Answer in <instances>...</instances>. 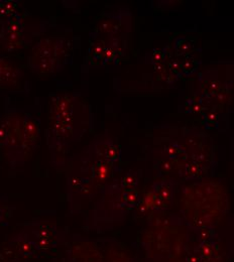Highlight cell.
Here are the masks:
<instances>
[{
  "instance_id": "cell-27",
  "label": "cell",
  "mask_w": 234,
  "mask_h": 262,
  "mask_svg": "<svg viewBox=\"0 0 234 262\" xmlns=\"http://www.w3.org/2000/svg\"><path fill=\"white\" fill-rule=\"evenodd\" d=\"M14 210H15V206L6 205L1 203L0 201V225L3 224L7 219L12 217Z\"/></svg>"
},
{
  "instance_id": "cell-21",
  "label": "cell",
  "mask_w": 234,
  "mask_h": 262,
  "mask_svg": "<svg viewBox=\"0 0 234 262\" xmlns=\"http://www.w3.org/2000/svg\"><path fill=\"white\" fill-rule=\"evenodd\" d=\"M106 48V39L101 36L89 34V47L87 50L86 63L91 68H99Z\"/></svg>"
},
{
  "instance_id": "cell-11",
  "label": "cell",
  "mask_w": 234,
  "mask_h": 262,
  "mask_svg": "<svg viewBox=\"0 0 234 262\" xmlns=\"http://www.w3.org/2000/svg\"><path fill=\"white\" fill-rule=\"evenodd\" d=\"M133 30V14L127 7H119L102 14L94 31L90 34L109 37L129 36Z\"/></svg>"
},
{
  "instance_id": "cell-3",
  "label": "cell",
  "mask_w": 234,
  "mask_h": 262,
  "mask_svg": "<svg viewBox=\"0 0 234 262\" xmlns=\"http://www.w3.org/2000/svg\"><path fill=\"white\" fill-rule=\"evenodd\" d=\"M194 241L195 228L181 215L153 217L141 237L145 262H188Z\"/></svg>"
},
{
  "instance_id": "cell-2",
  "label": "cell",
  "mask_w": 234,
  "mask_h": 262,
  "mask_svg": "<svg viewBox=\"0 0 234 262\" xmlns=\"http://www.w3.org/2000/svg\"><path fill=\"white\" fill-rule=\"evenodd\" d=\"M91 126V109L78 94L59 92L51 95L46 139L53 156L65 157L70 144L79 141Z\"/></svg>"
},
{
  "instance_id": "cell-6",
  "label": "cell",
  "mask_w": 234,
  "mask_h": 262,
  "mask_svg": "<svg viewBox=\"0 0 234 262\" xmlns=\"http://www.w3.org/2000/svg\"><path fill=\"white\" fill-rule=\"evenodd\" d=\"M234 258V216L218 224L195 229L188 262H231Z\"/></svg>"
},
{
  "instance_id": "cell-26",
  "label": "cell",
  "mask_w": 234,
  "mask_h": 262,
  "mask_svg": "<svg viewBox=\"0 0 234 262\" xmlns=\"http://www.w3.org/2000/svg\"><path fill=\"white\" fill-rule=\"evenodd\" d=\"M197 67H198V64L196 63V60L194 58L187 56L181 62V75L188 77L195 72Z\"/></svg>"
},
{
  "instance_id": "cell-23",
  "label": "cell",
  "mask_w": 234,
  "mask_h": 262,
  "mask_svg": "<svg viewBox=\"0 0 234 262\" xmlns=\"http://www.w3.org/2000/svg\"><path fill=\"white\" fill-rule=\"evenodd\" d=\"M174 52L178 57H187L193 50V43L184 36L176 38L174 41Z\"/></svg>"
},
{
  "instance_id": "cell-20",
  "label": "cell",
  "mask_w": 234,
  "mask_h": 262,
  "mask_svg": "<svg viewBox=\"0 0 234 262\" xmlns=\"http://www.w3.org/2000/svg\"><path fill=\"white\" fill-rule=\"evenodd\" d=\"M67 64L66 61L56 60V59H45L30 56L28 58L29 68L38 75H53L61 72Z\"/></svg>"
},
{
  "instance_id": "cell-1",
  "label": "cell",
  "mask_w": 234,
  "mask_h": 262,
  "mask_svg": "<svg viewBox=\"0 0 234 262\" xmlns=\"http://www.w3.org/2000/svg\"><path fill=\"white\" fill-rule=\"evenodd\" d=\"M148 159L158 177L183 182L206 179L216 166L212 139L197 128L182 127L180 133L167 134Z\"/></svg>"
},
{
  "instance_id": "cell-18",
  "label": "cell",
  "mask_w": 234,
  "mask_h": 262,
  "mask_svg": "<svg viewBox=\"0 0 234 262\" xmlns=\"http://www.w3.org/2000/svg\"><path fill=\"white\" fill-rule=\"evenodd\" d=\"M7 244L12 252L19 258H35L39 256L40 250L25 230L14 234L8 240Z\"/></svg>"
},
{
  "instance_id": "cell-14",
  "label": "cell",
  "mask_w": 234,
  "mask_h": 262,
  "mask_svg": "<svg viewBox=\"0 0 234 262\" xmlns=\"http://www.w3.org/2000/svg\"><path fill=\"white\" fill-rule=\"evenodd\" d=\"M70 42L65 37L51 36L37 41L32 50V56L45 59L68 61Z\"/></svg>"
},
{
  "instance_id": "cell-8",
  "label": "cell",
  "mask_w": 234,
  "mask_h": 262,
  "mask_svg": "<svg viewBox=\"0 0 234 262\" xmlns=\"http://www.w3.org/2000/svg\"><path fill=\"white\" fill-rule=\"evenodd\" d=\"M179 181L174 178H161L140 198L135 210L138 217H148L166 214L174 204Z\"/></svg>"
},
{
  "instance_id": "cell-15",
  "label": "cell",
  "mask_w": 234,
  "mask_h": 262,
  "mask_svg": "<svg viewBox=\"0 0 234 262\" xmlns=\"http://www.w3.org/2000/svg\"><path fill=\"white\" fill-rule=\"evenodd\" d=\"M96 156L111 163L117 164L121 160L122 150L118 142L106 131L94 137L87 145Z\"/></svg>"
},
{
  "instance_id": "cell-7",
  "label": "cell",
  "mask_w": 234,
  "mask_h": 262,
  "mask_svg": "<svg viewBox=\"0 0 234 262\" xmlns=\"http://www.w3.org/2000/svg\"><path fill=\"white\" fill-rule=\"evenodd\" d=\"M194 93L200 97L206 111L223 114L234 102V63H224L222 71L215 67L201 72Z\"/></svg>"
},
{
  "instance_id": "cell-28",
  "label": "cell",
  "mask_w": 234,
  "mask_h": 262,
  "mask_svg": "<svg viewBox=\"0 0 234 262\" xmlns=\"http://www.w3.org/2000/svg\"><path fill=\"white\" fill-rule=\"evenodd\" d=\"M6 140V128L3 122L0 120V147H3Z\"/></svg>"
},
{
  "instance_id": "cell-16",
  "label": "cell",
  "mask_w": 234,
  "mask_h": 262,
  "mask_svg": "<svg viewBox=\"0 0 234 262\" xmlns=\"http://www.w3.org/2000/svg\"><path fill=\"white\" fill-rule=\"evenodd\" d=\"M24 151L28 161L36 150L40 140V119L31 113L25 112L23 122Z\"/></svg>"
},
{
  "instance_id": "cell-25",
  "label": "cell",
  "mask_w": 234,
  "mask_h": 262,
  "mask_svg": "<svg viewBox=\"0 0 234 262\" xmlns=\"http://www.w3.org/2000/svg\"><path fill=\"white\" fill-rule=\"evenodd\" d=\"M19 1L17 0H0V16L8 17L18 12Z\"/></svg>"
},
{
  "instance_id": "cell-13",
  "label": "cell",
  "mask_w": 234,
  "mask_h": 262,
  "mask_svg": "<svg viewBox=\"0 0 234 262\" xmlns=\"http://www.w3.org/2000/svg\"><path fill=\"white\" fill-rule=\"evenodd\" d=\"M26 27L19 12L1 20L0 45L8 53L16 52L26 45Z\"/></svg>"
},
{
  "instance_id": "cell-17",
  "label": "cell",
  "mask_w": 234,
  "mask_h": 262,
  "mask_svg": "<svg viewBox=\"0 0 234 262\" xmlns=\"http://www.w3.org/2000/svg\"><path fill=\"white\" fill-rule=\"evenodd\" d=\"M24 80L25 74L22 69L9 59L0 56V88L17 90Z\"/></svg>"
},
{
  "instance_id": "cell-9",
  "label": "cell",
  "mask_w": 234,
  "mask_h": 262,
  "mask_svg": "<svg viewBox=\"0 0 234 262\" xmlns=\"http://www.w3.org/2000/svg\"><path fill=\"white\" fill-rule=\"evenodd\" d=\"M25 112L11 108L5 111L1 121L6 128V140L3 145L7 163L12 169L26 164L24 151V134L23 122Z\"/></svg>"
},
{
  "instance_id": "cell-5",
  "label": "cell",
  "mask_w": 234,
  "mask_h": 262,
  "mask_svg": "<svg viewBox=\"0 0 234 262\" xmlns=\"http://www.w3.org/2000/svg\"><path fill=\"white\" fill-rule=\"evenodd\" d=\"M140 198L138 190L125 191L117 179H113L95 199L93 208L85 219L86 228L99 234L112 229L127 218L137 207Z\"/></svg>"
},
{
  "instance_id": "cell-4",
  "label": "cell",
  "mask_w": 234,
  "mask_h": 262,
  "mask_svg": "<svg viewBox=\"0 0 234 262\" xmlns=\"http://www.w3.org/2000/svg\"><path fill=\"white\" fill-rule=\"evenodd\" d=\"M178 211L193 228L212 227L229 214V196L219 181L201 179L181 188Z\"/></svg>"
},
{
  "instance_id": "cell-12",
  "label": "cell",
  "mask_w": 234,
  "mask_h": 262,
  "mask_svg": "<svg viewBox=\"0 0 234 262\" xmlns=\"http://www.w3.org/2000/svg\"><path fill=\"white\" fill-rule=\"evenodd\" d=\"M23 226L40 251L54 249L65 239L63 230L59 229L55 223L50 221H28Z\"/></svg>"
},
{
  "instance_id": "cell-10",
  "label": "cell",
  "mask_w": 234,
  "mask_h": 262,
  "mask_svg": "<svg viewBox=\"0 0 234 262\" xmlns=\"http://www.w3.org/2000/svg\"><path fill=\"white\" fill-rule=\"evenodd\" d=\"M75 171L88 178L101 191L110 183L120 168L117 164L111 163L96 156L88 146L78 154Z\"/></svg>"
},
{
  "instance_id": "cell-29",
  "label": "cell",
  "mask_w": 234,
  "mask_h": 262,
  "mask_svg": "<svg viewBox=\"0 0 234 262\" xmlns=\"http://www.w3.org/2000/svg\"><path fill=\"white\" fill-rule=\"evenodd\" d=\"M231 165L234 169V142L232 144V148H231Z\"/></svg>"
},
{
  "instance_id": "cell-19",
  "label": "cell",
  "mask_w": 234,
  "mask_h": 262,
  "mask_svg": "<svg viewBox=\"0 0 234 262\" xmlns=\"http://www.w3.org/2000/svg\"><path fill=\"white\" fill-rule=\"evenodd\" d=\"M105 38V37H104ZM106 39V48L102 57L100 67L116 65L124 56L127 48L129 36L122 37H109Z\"/></svg>"
},
{
  "instance_id": "cell-22",
  "label": "cell",
  "mask_w": 234,
  "mask_h": 262,
  "mask_svg": "<svg viewBox=\"0 0 234 262\" xmlns=\"http://www.w3.org/2000/svg\"><path fill=\"white\" fill-rule=\"evenodd\" d=\"M141 179L140 170H129L121 177L117 178L120 187L125 191H137Z\"/></svg>"
},
{
  "instance_id": "cell-24",
  "label": "cell",
  "mask_w": 234,
  "mask_h": 262,
  "mask_svg": "<svg viewBox=\"0 0 234 262\" xmlns=\"http://www.w3.org/2000/svg\"><path fill=\"white\" fill-rule=\"evenodd\" d=\"M168 47H165L164 49H156L154 51H152L151 53H148L146 55V63L157 67V66L162 65L167 61V57H168V51H167Z\"/></svg>"
}]
</instances>
